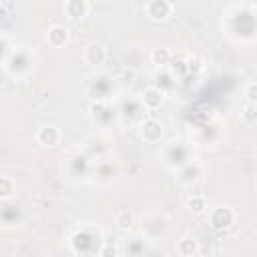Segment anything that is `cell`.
I'll use <instances>...</instances> for the list:
<instances>
[{"label": "cell", "instance_id": "6da1fadb", "mask_svg": "<svg viewBox=\"0 0 257 257\" xmlns=\"http://www.w3.org/2000/svg\"><path fill=\"white\" fill-rule=\"evenodd\" d=\"M171 12H173V6L169 0H149L147 4V14L153 20H165L171 16Z\"/></svg>", "mask_w": 257, "mask_h": 257}, {"label": "cell", "instance_id": "7a4b0ae2", "mask_svg": "<svg viewBox=\"0 0 257 257\" xmlns=\"http://www.w3.org/2000/svg\"><path fill=\"white\" fill-rule=\"evenodd\" d=\"M233 219H235V215H233V211H231L229 207H217V209L211 213V225H213L215 229H219V231L231 227V225H233Z\"/></svg>", "mask_w": 257, "mask_h": 257}, {"label": "cell", "instance_id": "3957f363", "mask_svg": "<svg viewBox=\"0 0 257 257\" xmlns=\"http://www.w3.org/2000/svg\"><path fill=\"white\" fill-rule=\"evenodd\" d=\"M141 137L147 141V143H157L161 141L163 137V124L155 118H147L143 124H141Z\"/></svg>", "mask_w": 257, "mask_h": 257}, {"label": "cell", "instance_id": "277c9868", "mask_svg": "<svg viewBox=\"0 0 257 257\" xmlns=\"http://www.w3.org/2000/svg\"><path fill=\"white\" fill-rule=\"evenodd\" d=\"M64 12L70 20H82L88 14V4H86V0H66Z\"/></svg>", "mask_w": 257, "mask_h": 257}, {"label": "cell", "instance_id": "5b68a950", "mask_svg": "<svg viewBox=\"0 0 257 257\" xmlns=\"http://www.w3.org/2000/svg\"><path fill=\"white\" fill-rule=\"evenodd\" d=\"M36 141H38L40 145H44V147H54V145H58V141H60V133H58L56 126L46 124V126H42V128L36 133Z\"/></svg>", "mask_w": 257, "mask_h": 257}, {"label": "cell", "instance_id": "8992f818", "mask_svg": "<svg viewBox=\"0 0 257 257\" xmlns=\"http://www.w3.org/2000/svg\"><path fill=\"white\" fill-rule=\"evenodd\" d=\"M163 100H165V94H163L161 88H157V86L145 88V92H143V102H145V106H147L149 110L159 108V106L163 104Z\"/></svg>", "mask_w": 257, "mask_h": 257}, {"label": "cell", "instance_id": "52a82bcc", "mask_svg": "<svg viewBox=\"0 0 257 257\" xmlns=\"http://www.w3.org/2000/svg\"><path fill=\"white\" fill-rule=\"evenodd\" d=\"M46 40H48V44L50 46H64L66 42H68V28H64V26H52V28H48V32H46Z\"/></svg>", "mask_w": 257, "mask_h": 257}, {"label": "cell", "instance_id": "ba28073f", "mask_svg": "<svg viewBox=\"0 0 257 257\" xmlns=\"http://www.w3.org/2000/svg\"><path fill=\"white\" fill-rule=\"evenodd\" d=\"M104 58H106V50L102 48V44L92 42V44L86 46V50H84V60H86L88 64H102Z\"/></svg>", "mask_w": 257, "mask_h": 257}, {"label": "cell", "instance_id": "9c48e42d", "mask_svg": "<svg viewBox=\"0 0 257 257\" xmlns=\"http://www.w3.org/2000/svg\"><path fill=\"white\" fill-rule=\"evenodd\" d=\"M199 251V245L193 237H183L179 243H177V253L179 255H185V257H191Z\"/></svg>", "mask_w": 257, "mask_h": 257}, {"label": "cell", "instance_id": "30bf717a", "mask_svg": "<svg viewBox=\"0 0 257 257\" xmlns=\"http://www.w3.org/2000/svg\"><path fill=\"white\" fill-rule=\"evenodd\" d=\"M171 52H169V48H153V52H151V60H153V64H159V66H167L169 62H171Z\"/></svg>", "mask_w": 257, "mask_h": 257}, {"label": "cell", "instance_id": "8fae6325", "mask_svg": "<svg viewBox=\"0 0 257 257\" xmlns=\"http://www.w3.org/2000/svg\"><path fill=\"white\" fill-rule=\"evenodd\" d=\"M241 118L245 124H257V104L253 102H247L243 108H241Z\"/></svg>", "mask_w": 257, "mask_h": 257}, {"label": "cell", "instance_id": "7c38bea8", "mask_svg": "<svg viewBox=\"0 0 257 257\" xmlns=\"http://www.w3.org/2000/svg\"><path fill=\"white\" fill-rule=\"evenodd\" d=\"M133 223H135V219H133V215H131L128 211H118V213L114 215V225H116L118 229H122V231L131 229Z\"/></svg>", "mask_w": 257, "mask_h": 257}, {"label": "cell", "instance_id": "4fadbf2b", "mask_svg": "<svg viewBox=\"0 0 257 257\" xmlns=\"http://www.w3.org/2000/svg\"><path fill=\"white\" fill-rule=\"evenodd\" d=\"M187 207H189V211H193V213H203L205 209H207V205H205V197L203 195H191L189 199H187Z\"/></svg>", "mask_w": 257, "mask_h": 257}, {"label": "cell", "instance_id": "5bb4252c", "mask_svg": "<svg viewBox=\"0 0 257 257\" xmlns=\"http://www.w3.org/2000/svg\"><path fill=\"white\" fill-rule=\"evenodd\" d=\"M171 70H173V76H183V74H189V68H187V58H171Z\"/></svg>", "mask_w": 257, "mask_h": 257}, {"label": "cell", "instance_id": "9a60e30c", "mask_svg": "<svg viewBox=\"0 0 257 257\" xmlns=\"http://www.w3.org/2000/svg\"><path fill=\"white\" fill-rule=\"evenodd\" d=\"M14 189H16V185H14V181L10 177H2L0 179V197L2 199H8L14 193Z\"/></svg>", "mask_w": 257, "mask_h": 257}, {"label": "cell", "instance_id": "2e32d148", "mask_svg": "<svg viewBox=\"0 0 257 257\" xmlns=\"http://www.w3.org/2000/svg\"><path fill=\"white\" fill-rule=\"evenodd\" d=\"M187 68H189V74H197V72H201V70L205 68L203 58H201V56H189V58H187Z\"/></svg>", "mask_w": 257, "mask_h": 257}, {"label": "cell", "instance_id": "e0dca14e", "mask_svg": "<svg viewBox=\"0 0 257 257\" xmlns=\"http://www.w3.org/2000/svg\"><path fill=\"white\" fill-rule=\"evenodd\" d=\"M245 98H247V102L257 104V82H249L245 86Z\"/></svg>", "mask_w": 257, "mask_h": 257}, {"label": "cell", "instance_id": "ac0fdd59", "mask_svg": "<svg viewBox=\"0 0 257 257\" xmlns=\"http://www.w3.org/2000/svg\"><path fill=\"white\" fill-rule=\"evenodd\" d=\"M98 253H100V255H118V249H116L114 245H108V243H106Z\"/></svg>", "mask_w": 257, "mask_h": 257}]
</instances>
